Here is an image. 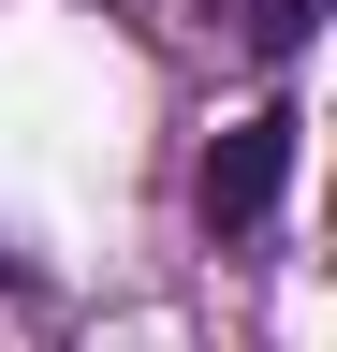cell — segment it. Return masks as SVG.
Instances as JSON below:
<instances>
[{
    "mask_svg": "<svg viewBox=\"0 0 337 352\" xmlns=\"http://www.w3.org/2000/svg\"><path fill=\"white\" fill-rule=\"evenodd\" d=\"M293 147H308V118H293V103H249L235 132H220V147H205V176H191V220H205V235H264V220H279V191H293Z\"/></svg>",
    "mask_w": 337,
    "mask_h": 352,
    "instance_id": "obj_1",
    "label": "cell"
},
{
    "mask_svg": "<svg viewBox=\"0 0 337 352\" xmlns=\"http://www.w3.org/2000/svg\"><path fill=\"white\" fill-rule=\"evenodd\" d=\"M308 30H323V0H249V59H308Z\"/></svg>",
    "mask_w": 337,
    "mask_h": 352,
    "instance_id": "obj_2",
    "label": "cell"
}]
</instances>
